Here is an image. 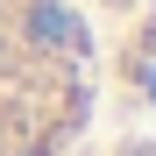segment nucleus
Masks as SVG:
<instances>
[{
	"instance_id": "obj_1",
	"label": "nucleus",
	"mask_w": 156,
	"mask_h": 156,
	"mask_svg": "<svg viewBox=\"0 0 156 156\" xmlns=\"http://www.w3.org/2000/svg\"><path fill=\"white\" fill-rule=\"evenodd\" d=\"M85 71L92 36L71 0H0V156H71Z\"/></svg>"
}]
</instances>
